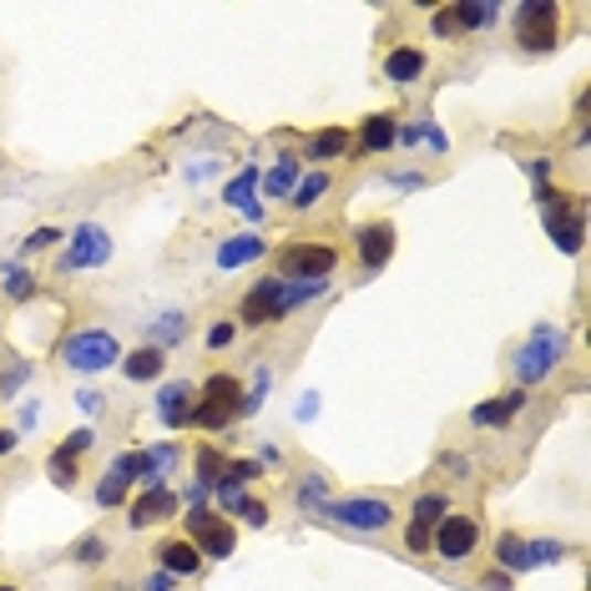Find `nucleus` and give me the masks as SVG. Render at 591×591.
<instances>
[{"label": "nucleus", "mask_w": 591, "mask_h": 591, "mask_svg": "<svg viewBox=\"0 0 591 591\" xmlns=\"http://www.w3.org/2000/svg\"><path fill=\"white\" fill-rule=\"evenodd\" d=\"M263 243L258 233H238V238H228L223 249H218V268H243V263H253V258H263Z\"/></svg>", "instance_id": "nucleus-18"}, {"label": "nucleus", "mask_w": 591, "mask_h": 591, "mask_svg": "<svg viewBox=\"0 0 591 591\" xmlns=\"http://www.w3.org/2000/svg\"><path fill=\"white\" fill-rule=\"evenodd\" d=\"M516 41L526 51H556L561 46V6L556 0H526V6H516Z\"/></svg>", "instance_id": "nucleus-4"}, {"label": "nucleus", "mask_w": 591, "mask_h": 591, "mask_svg": "<svg viewBox=\"0 0 591 591\" xmlns=\"http://www.w3.org/2000/svg\"><path fill=\"white\" fill-rule=\"evenodd\" d=\"M223 475H228V481H238V485H243V481H258V465H253V461H233Z\"/></svg>", "instance_id": "nucleus-36"}, {"label": "nucleus", "mask_w": 591, "mask_h": 591, "mask_svg": "<svg viewBox=\"0 0 591 591\" xmlns=\"http://www.w3.org/2000/svg\"><path fill=\"white\" fill-rule=\"evenodd\" d=\"M384 76H390L394 86H410L414 76H425V51H414V46H394L390 56H384Z\"/></svg>", "instance_id": "nucleus-16"}, {"label": "nucleus", "mask_w": 591, "mask_h": 591, "mask_svg": "<svg viewBox=\"0 0 591 591\" xmlns=\"http://www.w3.org/2000/svg\"><path fill=\"white\" fill-rule=\"evenodd\" d=\"M475 546H481V520L475 516H445L435 526L430 551H440L445 561H465V556H475Z\"/></svg>", "instance_id": "nucleus-7"}, {"label": "nucleus", "mask_w": 591, "mask_h": 591, "mask_svg": "<svg viewBox=\"0 0 591 591\" xmlns=\"http://www.w3.org/2000/svg\"><path fill=\"white\" fill-rule=\"evenodd\" d=\"M546 228H551V238H556V249L561 253H577L581 249V213H577V202H567L561 192H556V202H546Z\"/></svg>", "instance_id": "nucleus-10"}, {"label": "nucleus", "mask_w": 591, "mask_h": 591, "mask_svg": "<svg viewBox=\"0 0 591 591\" xmlns=\"http://www.w3.org/2000/svg\"><path fill=\"white\" fill-rule=\"evenodd\" d=\"M192 404H198V390H192L188 379H178V384H167L162 394H157V420L172 430H182L192 420Z\"/></svg>", "instance_id": "nucleus-12"}, {"label": "nucleus", "mask_w": 591, "mask_h": 591, "mask_svg": "<svg viewBox=\"0 0 591 591\" xmlns=\"http://www.w3.org/2000/svg\"><path fill=\"white\" fill-rule=\"evenodd\" d=\"M6 288H11V298H25V294H31V288H36V284H31V273H21V268H15V273H11V284H6Z\"/></svg>", "instance_id": "nucleus-39"}, {"label": "nucleus", "mask_w": 591, "mask_h": 591, "mask_svg": "<svg viewBox=\"0 0 591 591\" xmlns=\"http://www.w3.org/2000/svg\"><path fill=\"white\" fill-rule=\"evenodd\" d=\"M394 243H400L394 223H369V228H359V263H365L369 273L384 268V263L394 258Z\"/></svg>", "instance_id": "nucleus-11"}, {"label": "nucleus", "mask_w": 591, "mask_h": 591, "mask_svg": "<svg viewBox=\"0 0 591 591\" xmlns=\"http://www.w3.org/2000/svg\"><path fill=\"white\" fill-rule=\"evenodd\" d=\"M102 551H107V546L96 541V536H86V541L76 546V561H86V567H96V561H102Z\"/></svg>", "instance_id": "nucleus-35"}, {"label": "nucleus", "mask_w": 591, "mask_h": 591, "mask_svg": "<svg viewBox=\"0 0 591 591\" xmlns=\"http://www.w3.org/2000/svg\"><path fill=\"white\" fill-rule=\"evenodd\" d=\"M520 410H526V390H506V394H496L490 404H475L471 420L475 425H510Z\"/></svg>", "instance_id": "nucleus-14"}, {"label": "nucleus", "mask_w": 591, "mask_h": 591, "mask_svg": "<svg viewBox=\"0 0 591 591\" xmlns=\"http://www.w3.org/2000/svg\"><path fill=\"white\" fill-rule=\"evenodd\" d=\"M324 490H329V481H319V475H308V485L298 490V506H308V500H324Z\"/></svg>", "instance_id": "nucleus-37"}, {"label": "nucleus", "mask_w": 591, "mask_h": 591, "mask_svg": "<svg viewBox=\"0 0 591 591\" xmlns=\"http://www.w3.org/2000/svg\"><path fill=\"white\" fill-rule=\"evenodd\" d=\"M76 461H82V455H72V450H56V455H51V465H46L51 481H56V485H76V475H82V465H76Z\"/></svg>", "instance_id": "nucleus-26"}, {"label": "nucleus", "mask_w": 591, "mask_h": 591, "mask_svg": "<svg viewBox=\"0 0 591 591\" xmlns=\"http://www.w3.org/2000/svg\"><path fill=\"white\" fill-rule=\"evenodd\" d=\"M122 355H127V349H122L117 334H107V329H82V334H72V339H61V365L76 369V374H102V369L122 365Z\"/></svg>", "instance_id": "nucleus-1"}, {"label": "nucleus", "mask_w": 591, "mask_h": 591, "mask_svg": "<svg viewBox=\"0 0 591 591\" xmlns=\"http://www.w3.org/2000/svg\"><path fill=\"white\" fill-rule=\"evenodd\" d=\"M329 516L339 520L344 531H365V536H374V531H384V526L394 520V510L384 506V500H374V496H349V500H334Z\"/></svg>", "instance_id": "nucleus-6"}, {"label": "nucleus", "mask_w": 591, "mask_h": 591, "mask_svg": "<svg viewBox=\"0 0 591 591\" xmlns=\"http://www.w3.org/2000/svg\"><path fill=\"white\" fill-rule=\"evenodd\" d=\"M349 143H355V137H349L344 127H324V131H314V137H308V157H314V162H329V157L349 152Z\"/></svg>", "instance_id": "nucleus-22"}, {"label": "nucleus", "mask_w": 591, "mask_h": 591, "mask_svg": "<svg viewBox=\"0 0 591 591\" xmlns=\"http://www.w3.org/2000/svg\"><path fill=\"white\" fill-rule=\"evenodd\" d=\"M394 137H400V122H394L390 112H379V117L365 122V131H359V147H365V152H390Z\"/></svg>", "instance_id": "nucleus-21"}, {"label": "nucleus", "mask_w": 591, "mask_h": 591, "mask_svg": "<svg viewBox=\"0 0 591 591\" xmlns=\"http://www.w3.org/2000/svg\"><path fill=\"white\" fill-rule=\"evenodd\" d=\"M112 258V233L107 228H96V223H82L72 233V249H66V258H61V268L72 273V268H96V263H107Z\"/></svg>", "instance_id": "nucleus-8"}, {"label": "nucleus", "mask_w": 591, "mask_h": 591, "mask_svg": "<svg viewBox=\"0 0 591 591\" xmlns=\"http://www.w3.org/2000/svg\"><path fill=\"white\" fill-rule=\"evenodd\" d=\"M218 500H223L228 510H243V500H249V496H243V485L228 481V475H223V485H218Z\"/></svg>", "instance_id": "nucleus-33"}, {"label": "nucleus", "mask_w": 591, "mask_h": 591, "mask_svg": "<svg viewBox=\"0 0 591 591\" xmlns=\"http://www.w3.org/2000/svg\"><path fill=\"white\" fill-rule=\"evenodd\" d=\"M263 188H268V198H294V188H298V157L294 152H284L278 162L263 172Z\"/></svg>", "instance_id": "nucleus-19"}, {"label": "nucleus", "mask_w": 591, "mask_h": 591, "mask_svg": "<svg viewBox=\"0 0 591 591\" xmlns=\"http://www.w3.org/2000/svg\"><path fill=\"white\" fill-rule=\"evenodd\" d=\"M496 15H500V6H490V0H481V6H475V0H461V6H455L461 31H481V25H490Z\"/></svg>", "instance_id": "nucleus-23"}, {"label": "nucleus", "mask_w": 591, "mask_h": 591, "mask_svg": "<svg viewBox=\"0 0 591 591\" xmlns=\"http://www.w3.org/2000/svg\"><path fill=\"white\" fill-rule=\"evenodd\" d=\"M445 516H450L445 496H420V500H414V520H425V526H440Z\"/></svg>", "instance_id": "nucleus-28"}, {"label": "nucleus", "mask_w": 591, "mask_h": 591, "mask_svg": "<svg viewBox=\"0 0 591 591\" xmlns=\"http://www.w3.org/2000/svg\"><path fill=\"white\" fill-rule=\"evenodd\" d=\"M435 36L455 41L461 36V21H455V6H445V11H435Z\"/></svg>", "instance_id": "nucleus-32"}, {"label": "nucleus", "mask_w": 591, "mask_h": 591, "mask_svg": "<svg viewBox=\"0 0 591 591\" xmlns=\"http://www.w3.org/2000/svg\"><path fill=\"white\" fill-rule=\"evenodd\" d=\"M11 450H15V435L11 430H0V455H11Z\"/></svg>", "instance_id": "nucleus-43"}, {"label": "nucleus", "mask_w": 591, "mask_h": 591, "mask_svg": "<svg viewBox=\"0 0 591 591\" xmlns=\"http://www.w3.org/2000/svg\"><path fill=\"white\" fill-rule=\"evenodd\" d=\"M188 541L198 546L202 556H233L238 531L228 526V520L208 516V510H192V516H188Z\"/></svg>", "instance_id": "nucleus-9"}, {"label": "nucleus", "mask_w": 591, "mask_h": 591, "mask_svg": "<svg viewBox=\"0 0 591 591\" xmlns=\"http://www.w3.org/2000/svg\"><path fill=\"white\" fill-rule=\"evenodd\" d=\"M430 541H435V526H425V520H410V531H404V546H410L414 556H425Z\"/></svg>", "instance_id": "nucleus-31"}, {"label": "nucleus", "mask_w": 591, "mask_h": 591, "mask_svg": "<svg viewBox=\"0 0 591 591\" xmlns=\"http://www.w3.org/2000/svg\"><path fill=\"white\" fill-rule=\"evenodd\" d=\"M329 192V172H308V178H298V188H294V208H314V202Z\"/></svg>", "instance_id": "nucleus-24"}, {"label": "nucleus", "mask_w": 591, "mask_h": 591, "mask_svg": "<svg viewBox=\"0 0 591 591\" xmlns=\"http://www.w3.org/2000/svg\"><path fill=\"white\" fill-rule=\"evenodd\" d=\"M223 471H228V461L218 455V450H198V475H202V485L223 481Z\"/></svg>", "instance_id": "nucleus-29"}, {"label": "nucleus", "mask_w": 591, "mask_h": 591, "mask_svg": "<svg viewBox=\"0 0 591 591\" xmlns=\"http://www.w3.org/2000/svg\"><path fill=\"white\" fill-rule=\"evenodd\" d=\"M238 404H243V384H238L233 374H213L208 384L198 390V404H192V420L188 425L198 430H223L228 420L238 414Z\"/></svg>", "instance_id": "nucleus-2"}, {"label": "nucleus", "mask_w": 591, "mask_h": 591, "mask_svg": "<svg viewBox=\"0 0 591 591\" xmlns=\"http://www.w3.org/2000/svg\"><path fill=\"white\" fill-rule=\"evenodd\" d=\"M167 587H172V577H167V571H162V577H152L143 591H167Z\"/></svg>", "instance_id": "nucleus-42"}, {"label": "nucleus", "mask_w": 591, "mask_h": 591, "mask_svg": "<svg viewBox=\"0 0 591 591\" xmlns=\"http://www.w3.org/2000/svg\"><path fill=\"white\" fill-rule=\"evenodd\" d=\"M0 591H15V587H0Z\"/></svg>", "instance_id": "nucleus-44"}, {"label": "nucleus", "mask_w": 591, "mask_h": 591, "mask_svg": "<svg viewBox=\"0 0 591 591\" xmlns=\"http://www.w3.org/2000/svg\"><path fill=\"white\" fill-rule=\"evenodd\" d=\"M561 349H567L561 329L541 324V329H536L531 339L516 349V379H520V384H536V379H546L556 369V359H561Z\"/></svg>", "instance_id": "nucleus-5"}, {"label": "nucleus", "mask_w": 591, "mask_h": 591, "mask_svg": "<svg viewBox=\"0 0 591 591\" xmlns=\"http://www.w3.org/2000/svg\"><path fill=\"white\" fill-rule=\"evenodd\" d=\"M496 556L506 571H531V556H526V541H520V536H500Z\"/></svg>", "instance_id": "nucleus-25"}, {"label": "nucleus", "mask_w": 591, "mask_h": 591, "mask_svg": "<svg viewBox=\"0 0 591 591\" xmlns=\"http://www.w3.org/2000/svg\"><path fill=\"white\" fill-rule=\"evenodd\" d=\"M334 263H339V253L329 243H288L278 253V278L284 284H329Z\"/></svg>", "instance_id": "nucleus-3"}, {"label": "nucleus", "mask_w": 591, "mask_h": 591, "mask_svg": "<svg viewBox=\"0 0 591 591\" xmlns=\"http://www.w3.org/2000/svg\"><path fill=\"white\" fill-rule=\"evenodd\" d=\"M526 556H531V567H546V561H561L567 546L561 541H526Z\"/></svg>", "instance_id": "nucleus-30"}, {"label": "nucleus", "mask_w": 591, "mask_h": 591, "mask_svg": "<svg viewBox=\"0 0 591 591\" xmlns=\"http://www.w3.org/2000/svg\"><path fill=\"white\" fill-rule=\"evenodd\" d=\"M233 334H238V329L223 319V324H213V329H208V344H213V349H228V344H233Z\"/></svg>", "instance_id": "nucleus-38"}, {"label": "nucleus", "mask_w": 591, "mask_h": 591, "mask_svg": "<svg viewBox=\"0 0 591 591\" xmlns=\"http://www.w3.org/2000/svg\"><path fill=\"white\" fill-rule=\"evenodd\" d=\"M157 561H162L167 577H198V571H202V551L188 541V536H178V541H162Z\"/></svg>", "instance_id": "nucleus-13"}, {"label": "nucleus", "mask_w": 591, "mask_h": 591, "mask_svg": "<svg viewBox=\"0 0 591 591\" xmlns=\"http://www.w3.org/2000/svg\"><path fill=\"white\" fill-rule=\"evenodd\" d=\"M178 510V496L167 485H152L143 500H131V526H152V520H167Z\"/></svg>", "instance_id": "nucleus-15"}, {"label": "nucleus", "mask_w": 591, "mask_h": 591, "mask_svg": "<svg viewBox=\"0 0 591 591\" xmlns=\"http://www.w3.org/2000/svg\"><path fill=\"white\" fill-rule=\"evenodd\" d=\"M56 228H36V233H31V238H25V253H41V249H51V243H56Z\"/></svg>", "instance_id": "nucleus-34"}, {"label": "nucleus", "mask_w": 591, "mask_h": 591, "mask_svg": "<svg viewBox=\"0 0 591 591\" xmlns=\"http://www.w3.org/2000/svg\"><path fill=\"white\" fill-rule=\"evenodd\" d=\"M61 450H72V455H82V450H92V430H76L72 440H66V445Z\"/></svg>", "instance_id": "nucleus-40"}, {"label": "nucleus", "mask_w": 591, "mask_h": 591, "mask_svg": "<svg viewBox=\"0 0 591 591\" xmlns=\"http://www.w3.org/2000/svg\"><path fill=\"white\" fill-rule=\"evenodd\" d=\"M162 349L157 344H147V349H131V355H122V374L127 379H137V384H147V379H157L162 374Z\"/></svg>", "instance_id": "nucleus-20"}, {"label": "nucleus", "mask_w": 591, "mask_h": 591, "mask_svg": "<svg viewBox=\"0 0 591 591\" xmlns=\"http://www.w3.org/2000/svg\"><path fill=\"white\" fill-rule=\"evenodd\" d=\"M127 500V481L117 471H107V481L96 485V506H122Z\"/></svg>", "instance_id": "nucleus-27"}, {"label": "nucleus", "mask_w": 591, "mask_h": 591, "mask_svg": "<svg viewBox=\"0 0 591 591\" xmlns=\"http://www.w3.org/2000/svg\"><path fill=\"white\" fill-rule=\"evenodd\" d=\"M243 516H249L253 526H263V520H268V506H263V500H243Z\"/></svg>", "instance_id": "nucleus-41"}, {"label": "nucleus", "mask_w": 591, "mask_h": 591, "mask_svg": "<svg viewBox=\"0 0 591 591\" xmlns=\"http://www.w3.org/2000/svg\"><path fill=\"white\" fill-rule=\"evenodd\" d=\"M258 178H263L258 167H243V172H238V178L228 182V192H223V202H228V208H243V213H249V218H263V208H258V202H253V192H258Z\"/></svg>", "instance_id": "nucleus-17"}]
</instances>
